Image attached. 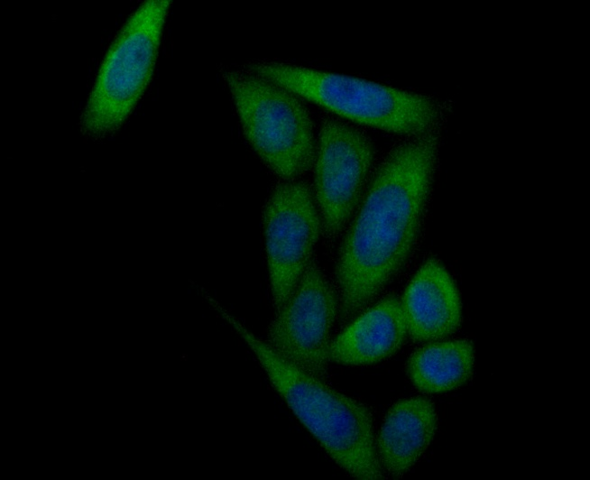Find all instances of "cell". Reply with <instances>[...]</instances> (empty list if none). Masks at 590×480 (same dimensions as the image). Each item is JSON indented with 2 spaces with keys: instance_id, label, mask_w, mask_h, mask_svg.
I'll list each match as a JSON object with an SVG mask.
<instances>
[{
  "instance_id": "6da1fadb",
  "label": "cell",
  "mask_w": 590,
  "mask_h": 480,
  "mask_svg": "<svg viewBox=\"0 0 590 480\" xmlns=\"http://www.w3.org/2000/svg\"><path fill=\"white\" fill-rule=\"evenodd\" d=\"M438 151L434 131L395 147L377 170L339 250L338 314L361 312L400 271L423 220Z\"/></svg>"
},
{
  "instance_id": "7a4b0ae2",
  "label": "cell",
  "mask_w": 590,
  "mask_h": 480,
  "mask_svg": "<svg viewBox=\"0 0 590 480\" xmlns=\"http://www.w3.org/2000/svg\"><path fill=\"white\" fill-rule=\"evenodd\" d=\"M207 298L248 346L272 387L327 454L355 478L383 479L369 408L282 358L216 300Z\"/></svg>"
},
{
  "instance_id": "3957f363",
  "label": "cell",
  "mask_w": 590,
  "mask_h": 480,
  "mask_svg": "<svg viewBox=\"0 0 590 480\" xmlns=\"http://www.w3.org/2000/svg\"><path fill=\"white\" fill-rule=\"evenodd\" d=\"M250 72L355 122L420 135L433 131L440 107L431 97L365 79L282 63H254Z\"/></svg>"
},
{
  "instance_id": "277c9868",
  "label": "cell",
  "mask_w": 590,
  "mask_h": 480,
  "mask_svg": "<svg viewBox=\"0 0 590 480\" xmlns=\"http://www.w3.org/2000/svg\"><path fill=\"white\" fill-rule=\"evenodd\" d=\"M171 1L143 3L108 49L83 110L80 127L99 138L118 130L153 75Z\"/></svg>"
},
{
  "instance_id": "5b68a950",
  "label": "cell",
  "mask_w": 590,
  "mask_h": 480,
  "mask_svg": "<svg viewBox=\"0 0 590 480\" xmlns=\"http://www.w3.org/2000/svg\"><path fill=\"white\" fill-rule=\"evenodd\" d=\"M231 91L245 138L279 177L294 180L316 158L313 125L297 95L254 73L228 70Z\"/></svg>"
},
{
  "instance_id": "8992f818",
  "label": "cell",
  "mask_w": 590,
  "mask_h": 480,
  "mask_svg": "<svg viewBox=\"0 0 590 480\" xmlns=\"http://www.w3.org/2000/svg\"><path fill=\"white\" fill-rule=\"evenodd\" d=\"M338 298L318 266L311 261L293 291L277 309L267 343L298 368L326 381L330 330Z\"/></svg>"
},
{
  "instance_id": "52a82bcc",
  "label": "cell",
  "mask_w": 590,
  "mask_h": 480,
  "mask_svg": "<svg viewBox=\"0 0 590 480\" xmlns=\"http://www.w3.org/2000/svg\"><path fill=\"white\" fill-rule=\"evenodd\" d=\"M263 226L272 303L279 309L306 268L322 229L309 186L289 180L272 193Z\"/></svg>"
},
{
  "instance_id": "ba28073f",
  "label": "cell",
  "mask_w": 590,
  "mask_h": 480,
  "mask_svg": "<svg viewBox=\"0 0 590 480\" xmlns=\"http://www.w3.org/2000/svg\"><path fill=\"white\" fill-rule=\"evenodd\" d=\"M373 147L358 129L324 121L315 158V192L322 229L337 235L355 209L370 171Z\"/></svg>"
},
{
  "instance_id": "9c48e42d",
  "label": "cell",
  "mask_w": 590,
  "mask_h": 480,
  "mask_svg": "<svg viewBox=\"0 0 590 480\" xmlns=\"http://www.w3.org/2000/svg\"><path fill=\"white\" fill-rule=\"evenodd\" d=\"M408 334L419 342L436 341L455 332L462 307L456 286L437 260H428L409 283L401 300Z\"/></svg>"
},
{
  "instance_id": "30bf717a",
  "label": "cell",
  "mask_w": 590,
  "mask_h": 480,
  "mask_svg": "<svg viewBox=\"0 0 590 480\" xmlns=\"http://www.w3.org/2000/svg\"><path fill=\"white\" fill-rule=\"evenodd\" d=\"M407 335L401 300L387 296L330 342L329 361L346 365L377 363L394 354Z\"/></svg>"
},
{
  "instance_id": "8fae6325",
  "label": "cell",
  "mask_w": 590,
  "mask_h": 480,
  "mask_svg": "<svg viewBox=\"0 0 590 480\" xmlns=\"http://www.w3.org/2000/svg\"><path fill=\"white\" fill-rule=\"evenodd\" d=\"M437 424L434 404L425 398L413 397L394 403L375 441L383 470L392 476L407 472L429 446Z\"/></svg>"
},
{
  "instance_id": "7c38bea8",
  "label": "cell",
  "mask_w": 590,
  "mask_h": 480,
  "mask_svg": "<svg viewBox=\"0 0 590 480\" xmlns=\"http://www.w3.org/2000/svg\"><path fill=\"white\" fill-rule=\"evenodd\" d=\"M474 349L468 340H451L427 345L416 350L407 364L413 384L429 393L456 389L473 373Z\"/></svg>"
}]
</instances>
